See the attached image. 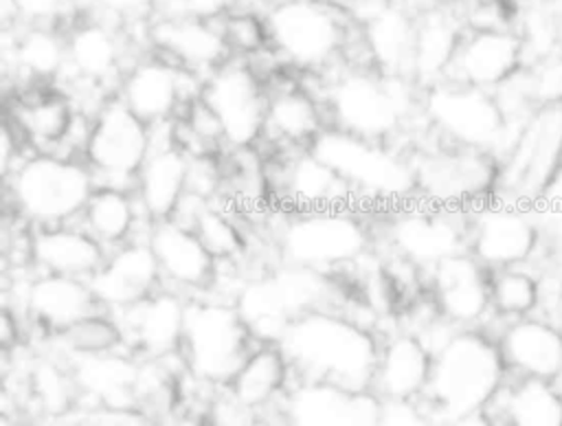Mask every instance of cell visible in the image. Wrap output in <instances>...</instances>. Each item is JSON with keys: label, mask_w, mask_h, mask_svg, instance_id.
<instances>
[{"label": "cell", "mask_w": 562, "mask_h": 426, "mask_svg": "<svg viewBox=\"0 0 562 426\" xmlns=\"http://www.w3.org/2000/svg\"><path fill=\"white\" fill-rule=\"evenodd\" d=\"M29 391L37 408L50 417L66 415L79 397L68 362L55 358H40L29 371Z\"/></svg>", "instance_id": "7bdbcfd3"}, {"label": "cell", "mask_w": 562, "mask_h": 426, "mask_svg": "<svg viewBox=\"0 0 562 426\" xmlns=\"http://www.w3.org/2000/svg\"><path fill=\"white\" fill-rule=\"evenodd\" d=\"M263 0H224L226 9H257L255 4Z\"/></svg>", "instance_id": "6f0895ef"}, {"label": "cell", "mask_w": 562, "mask_h": 426, "mask_svg": "<svg viewBox=\"0 0 562 426\" xmlns=\"http://www.w3.org/2000/svg\"><path fill=\"white\" fill-rule=\"evenodd\" d=\"M66 362L75 378L79 397L88 400L90 406L138 408L145 360L130 349L72 354Z\"/></svg>", "instance_id": "4316f807"}, {"label": "cell", "mask_w": 562, "mask_h": 426, "mask_svg": "<svg viewBox=\"0 0 562 426\" xmlns=\"http://www.w3.org/2000/svg\"><path fill=\"white\" fill-rule=\"evenodd\" d=\"M536 105H562V48L527 64Z\"/></svg>", "instance_id": "7dc6e473"}, {"label": "cell", "mask_w": 562, "mask_h": 426, "mask_svg": "<svg viewBox=\"0 0 562 426\" xmlns=\"http://www.w3.org/2000/svg\"><path fill=\"white\" fill-rule=\"evenodd\" d=\"M140 220H149L134 189L97 184L79 215V224L108 250L136 239ZM151 222V220H149Z\"/></svg>", "instance_id": "f35d334b"}, {"label": "cell", "mask_w": 562, "mask_h": 426, "mask_svg": "<svg viewBox=\"0 0 562 426\" xmlns=\"http://www.w3.org/2000/svg\"><path fill=\"white\" fill-rule=\"evenodd\" d=\"M310 149L351 187L353 195L389 206L415 198L413 154L395 143L362 138L327 125Z\"/></svg>", "instance_id": "52a82bcc"}, {"label": "cell", "mask_w": 562, "mask_h": 426, "mask_svg": "<svg viewBox=\"0 0 562 426\" xmlns=\"http://www.w3.org/2000/svg\"><path fill=\"white\" fill-rule=\"evenodd\" d=\"M358 33L369 66L386 75L411 77L417 15L400 0H367ZM413 79V77H411Z\"/></svg>", "instance_id": "83f0119b"}, {"label": "cell", "mask_w": 562, "mask_h": 426, "mask_svg": "<svg viewBox=\"0 0 562 426\" xmlns=\"http://www.w3.org/2000/svg\"><path fill=\"white\" fill-rule=\"evenodd\" d=\"M562 169V105L538 108L501 156L496 198L540 206Z\"/></svg>", "instance_id": "7c38bea8"}, {"label": "cell", "mask_w": 562, "mask_h": 426, "mask_svg": "<svg viewBox=\"0 0 562 426\" xmlns=\"http://www.w3.org/2000/svg\"><path fill=\"white\" fill-rule=\"evenodd\" d=\"M525 66L527 53L516 29L468 31L448 79L494 92Z\"/></svg>", "instance_id": "f1b7e54d"}, {"label": "cell", "mask_w": 562, "mask_h": 426, "mask_svg": "<svg viewBox=\"0 0 562 426\" xmlns=\"http://www.w3.org/2000/svg\"><path fill=\"white\" fill-rule=\"evenodd\" d=\"M22 307L44 332L59 336L99 307L92 288L86 279L37 272L22 292Z\"/></svg>", "instance_id": "836d02e7"}, {"label": "cell", "mask_w": 562, "mask_h": 426, "mask_svg": "<svg viewBox=\"0 0 562 426\" xmlns=\"http://www.w3.org/2000/svg\"><path fill=\"white\" fill-rule=\"evenodd\" d=\"M465 33L454 4L417 15L411 77L422 90L448 79Z\"/></svg>", "instance_id": "e575fe53"}, {"label": "cell", "mask_w": 562, "mask_h": 426, "mask_svg": "<svg viewBox=\"0 0 562 426\" xmlns=\"http://www.w3.org/2000/svg\"><path fill=\"white\" fill-rule=\"evenodd\" d=\"M492 312L498 321L540 314L544 301V274L538 266H512L490 272Z\"/></svg>", "instance_id": "60d3db41"}, {"label": "cell", "mask_w": 562, "mask_h": 426, "mask_svg": "<svg viewBox=\"0 0 562 426\" xmlns=\"http://www.w3.org/2000/svg\"><path fill=\"white\" fill-rule=\"evenodd\" d=\"M147 40L154 53L202 77L233 57L217 15H156V20L147 22Z\"/></svg>", "instance_id": "cb8c5ba5"}, {"label": "cell", "mask_w": 562, "mask_h": 426, "mask_svg": "<svg viewBox=\"0 0 562 426\" xmlns=\"http://www.w3.org/2000/svg\"><path fill=\"white\" fill-rule=\"evenodd\" d=\"M204 77L154 53L125 70L116 97L149 127L178 119L202 94Z\"/></svg>", "instance_id": "e0dca14e"}, {"label": "cell", "mask_w": 562, "mask_h": 426, "mask_svg": "<svg viewBox=\"0 0 562 426\" xmlns=\"http://www.w3.org/2000/svg\"><path fill=\"white\" fill-rule=\"evenodd\" d=\"M101 310L116 314L162 288V274L147 239L108 250L103 266L88 279Z\"/></svg>", "instance_id": "484cf974"}, {"label": "cell", "mask_w": 562, "mask_h": 426, "mask_svg": "<svg viewBox=\"0 0 562 426\" xmlns=\"http://www.w3.org/2000/svg\"><path fill=\"white\" fill-rule=\"evenodd\" d=\"M187 307V294L173 288H160L143 301L116 312L114 316L125 334V349L143 360H169L180 356Z\"/></svg>", "instance_id": "44dd1931"}, {"label": "cell", "mask_w": 562, "mask_h": 426, "mask_svg": "<svg viewBox=\"0 0 562 426\" xmlns=\"http://www.w3.org/2000/svg\"><path fill=\"white\" fill-rule=\"evenodd\" d=\"M277 406L283 426H378L384 411L371 389L296 378Z\"/></svg>", "instance_id": "ac0fdd59"}, {"label": "cell", "mask_w": 562, "mask_h": 426, "mask_svg": "<svg viewBox=\"0 0 562 426\" xmlns=\"http://www.w3.org/2000/svg\"><path fill=\"white\" fill-rule=\"evenodd\" d=\"M292 367L277 343H259L226 389L252 413L277 406L292 382Z\"/></svg>", "instance_id": "8d00e7d4"}, {"label": "cell", "mask_w": 562, "mask_h": 426, "mask_svg": "<svg viewBox=\"0 0 562 426\" xmlns=\"http://www.w3.org/2000/svg\"><path fill=\"white\" fill-rule=\"evenodd\" d=\"M130 37L123 24L105 18L86 15L77 18L66 29L68 70L72 86L79 90H103L119 83L130 68L125 64Z\"/></svg>", "instance_id": "d6986e66"}, {"label": "cell", "mask_w": 562, "mask_h": 426, "mask_svg": "<svg viewBox=\"0 0 562 426\" xmlns=\"http://www.w3.org/2000/svg\"><path fill=\"white\" fill-rule=\"evenodd\" d=\"M386 242L395 257L428 274L441 261L468 253V211L404 202L386 222Z\"/></svg>", "instance_id": "2e32d148"}, {"label": "cell", "mask_w": 562, "mask_h": 426, "mask_svg": "<svg viewBox=\"0 0 562 426\" xmlns=\"http://www.w3.org/2000/svg\"><path fill=\"white\" fill-rule=\"evenodd\" d=\"M169 426H209V422H206V417H200V415H193V413H184V415L173 417Z\"/></svg>", "instance_id": "9f6ffc18"}, {"label": "cell", "mask_w": 562, "mask_h": 426, "mask_svg": "<svg viewBox=\"0 0 562 426\" xmlns=\"http://www.w3.org/2000/svg\"><path fill=\"white\" fill-rule=\"evenodd\" d=\"M101 246L79 222L57 226H31L29 261L48 274L90 279L105 261Z\"/></svg>", "instance_id": "d6a6232c"}, {"label": "cell", "mask_w": 562, "mask_h": 426, "mask_svg": "<svg viewBox=\"0 0 562 426\" xmlns=\"http://www.w3.org/2000/svg\"><path fill=\"white\" fill-rule=\"evenodd\" d=\"M268 48L294 72L327 75L347 61L351 20L329 0H270L261 11Z\"/></svg>", "instance_id": "277c9868"}, {"label": "cell", "mask_w": 562, "mask_h": 426, "mask_svg": "<svg viewBox=\"0 0 562 426\" xmlns=\"http://www.w3.org/2000/svg\"><path fill=\"white\" fill-rule=\"evenodd\" d=\"M151 143L154 127L140 121L119 97H112L90 119L81 158L92 169L97 184L134 189Z\"/></svg>", "instance_id": "9a60e30c"}, {"label": "cell", "mask_w": 562, "mask_h": 426, "mask_svg": "<svg viewBox=\"0 0 562 426\" xmlns=\"http://www.w3.org/2000/svg\"><path fill=\"white\" fill-rule=\"evenodd\" d=\"M547 231L538 206L492 198L468 209V253L490 272L536 266L547 257Z\"/></svg>", "instance_id": "4fadbf2b"}, {"label": "cell", "mask_w": 562, "mask_h": 426, "mask_svg": "<svg viewBox=\"0 0 562 426\" xmlns=\"http://www.w3.org/2000/svg\"><path fill=\"white\" fill-rule=\"evenodd\" d=\"M432 347L415 332L400 329L380 340L371 391L382 402H419L432 373Z\"/></svg>", "instance_id": "f546056e"}, {"label": "cell", "mask_w": 562, "mask_h": 426, "mask_svg": "<svg viewBox=\"0 0 562 426\" xmlns=\"http://www.w3.org/2000/svg\"><path fill=\"white\" fill-rule=\"evenodd\" d=\"M487 411L498 426H562V384L509 378Z\"/></svg>", "instance_id": "74e56055"}, {"label": "cell", "mask_w": 562, "mask_h": 426, "mask_svg": "<svg viewBox=\"0 0 562 426\" xmlns=\"http://www.w3.org/2000/svg\"><path fill=\"white\" fill-rule=\"evenodd\" d=\"M7 57L35 86H50L68 70L66 31L57 26H13Z\"/></svg>", "instance_id": "ab89813d"}, {"label": "cell", "mask_w": 562, "mask_h": 426, "mask_svg": "<svg viewBox=\"0 0 562 426\" xmlns=\"http://www.w3.org/2000/svg\"><path fill=\"white\" fill-rule=\"evenodd\" d=\"M81 0H2V15L13 26L68 29L77 20Z\"/></svg>", "instance_id": "bcb514c9"}, {"label": "cell", "mask_w": 562, "mask_h": 426, "mask_svg": "<svg viewBox=\"0 0 562 426\" xmlns=\"http://www.w3.org/2000/svg\"><path fill=\"white\" fill-rule=\"evenodd\" d=\"M327 125L395 143L422 116V88L406 75H386L364 64H342L318 92Z\"/></svg>", "instance_id": "7a4b0ae2"}, {"label": "cell", "mask_w": 562, "mask_h": 426, "mask_svg": "<svg viewBox=\"0 0 562 426\" xmlns=\"http://www.w3.org/2000/svg\"><path fill=\"white\" fill-rule=\"evenodd\" d=\"M217 22L233 57L250 59L268 48V29L259 9H226Z\"/></svg>", "instance_id": "f6af8a7d"}, {"label": "cell", "mask_w": 562, "mask_h": 426, "mask_svg": "<svg viewBox=\"0 0 562 426\" xmlns=\"http://www.w3.org/2000/svg\"><path fill=\"white\" fill-rule=\"evenodd\" d=\"M277 345L296 380L371 389L380 338L360 318L338 310H314L294 318Z\"/></svg>", "instance_id": "6da1fadb"}, {"label": "cell", "mask_w": 562, "mask_h": 426, "mask_svg": "<svg viewBox=\"0 0 562 426\" xmlns=\"http://www.w3.org/2000/svg\"><path fill=\"white\" fill-rule=\"evenodd\" d=\"M378 426H441L422 402H384Z\"/></svg>", "instance_id": "f907efd6"}, {"label": "cell", "mask_w": 562, "mask_h": 426, "mask_svg": "<svg viewBox=\"0 0 562 426\" xmlns=\"http://www.w3.org/2000/svg\"><path fill=\"white\" fill-rule=\"evenodd\" d=\"M428 294L439 316L457 329L487 327L494 316L490 270L470 253L454 255L428 274Z\"/></svg>", "instance_id": "ffe728a7"}, {"label": "cell", "mask_w": 562, "mask_h": 426, "mask_svg": "<svg viewBox=\"0 0 562 426\" xmlns=\"http://www.w3.org/2000/svg\"><path fill=\"white\" fill-rule=\"evenodd\" d=\"M336 281L329 272L281 261L239 283L233 303L259 343H279L283 329L314 310H334Z\"/></svg>", "instance_id": "8992f818"}, {"label": "cell", "mask_w": 562, "mask_h": 426, "mask_svg": "<svg viewBox=\"0 0 562 426\" xmlns=\"http://www.w3.org/2000/svg\"><path fill=\"white\" fill-rule=\"evenodd\" d=\"M68 356L72 354H103L125 347V334L119 318L105 310L81 318L70 329L57 336Z\"/></svg>", "instance_id": "ee69618b"}, {"label": "cell", "mask_w": 562, "mask_h": 426, "mask_svg": "<svg viewBox=\"0 0 562 426\" xmlns=\"http://www.w3.org/2000/svg\"><path fill=\"white\" fill-rule=\"evenodd\" d=\"M257 345L259 340L231 299L189 296L180 358L193 380L226 386Z\"/></svg>", "instance_id": "ba28073f"}, {"label": "cell", "mask_w": 562, "mask_h": 426, "mask_svg": "<svg viewBox=\"0 0 562 426\" xmlns=\"http://www.w3.org/2000/svg\"><path fill=\"white\" fill-rule=\"evenodd\" d=\"M248 426H274V424H270V422H268L263 415H257V417H255V419H252Z\"/></svg>", "instance_id": "680465c9"}, {"label": "cell", "mask_w": 562, "mask_h": 426, "mask_svg": "<svg viewBox=\"0 0 562 426\" xmlns=\"http://www.w3.org/2000/svg\"><path fill=\"white\" fill-rule=\"evenodd\" d=\"M97 18L112 20L116 24L147 20L156 13L158 0H81Z\"/></svg>", "instance_id": "681fc988"}, {"label": "cell", "mask_w": 562, "mask_h": 426, "mask_svg": "<svg viewBox=\"0 0 562 426\" xmlns=\"http://www.w3.org/2000/svg\"><path fill=\"white\" fill-rule=\"evenodd\" d=\"M406 9H411L415 15H422V13H428V11H435V9H443V7H450L454 4L457 0H400Z\"/></svg>", "instance_id": "db71d44e"}, {"label": "cell", "mask_w": 562, "mask_h": 426, "mask_svg": "<svg viewBox=\"0 0 562 426\" xmlns=\"http://www.w3.org/2000/svg\"><path fill=\"white\" fill-rule=\"evenodd\" d=\"M540 206L551 209V211H562V169L555 176V180H553V184H551V189H549V193H547V198Z\"/></svg>", "instance_id": "11a10c76"}, {"label": "cell", "mask_w": 562, "mask_h": 426, "mask_svg": "<svg viewBox=\"0 0 562 426\" xmlns=\"http://www.w3.org/2000/svg\"><path fill=\"white\" fill-rule=\"evenodd\" d=\"M432 354L430 382L419 402L441 426L487 411L509 380L498 343L483 327L450 332Z\"/></svg>", "instance_id": "3957f363"}, {"label": "cell", "mask_w": 562, "mask_h": 426, "mask_svg": "<svg viewBox=\"0 0 562 426\" xmlns=\"http://www.w3.org/2000/svg\"><path fill=\"white\" fill-rule=\"evenodd\" d=\"M415 195L422 202L468 211L496 195L501 158L468 147L435 143L413 152Z\"/></svg>", "instance_id": "8fae6325"}, {"label": "cell", "mask_w": 562, "mask_h": 426, "mask_svg": "<svg viewBox=\"0 0 562 426\" xmlns=\"http://www.w3.org/2000/svg\"><path fill=\"white\" fill-rule=\"evenodd\" d=\"M509 378L562 384V329L544 314L501 321L492 334Z\"/></svg>", "instance_id": "7402d4cb"}, {"label": "cell", "mask_w": 562, "mask_h": 426, "mask_svg": "<svg viewBox=\"0 0 562 426\" xmlns=\"http://www.w3.org/2000/svg\"><path fill=\"white\" fill-rule=\"evenodd\" d=\"M162 281L178 292H189L191 296L211 290L217 277V259L202 244L198 233L173 220H158L147 226L145 235Z\"/></svg>", "instance_id": "603a6c76"}, {"label": "cell", "mask_w": 562, "mask_h": 426, "mask_svg": "<svg viewBox=\"0 0 562 426\" xmlns=\"http://www.w3.org/2000/svg\"><path fill=\"white\" fill-rule=\"evenodd\" d=\"M11 204L29 226H57L79 220L97 180L81 156L35 152L7 173Z\"/></svg>", "instance_id": "5b68a950"}, {"label": "cell", "mask_w": 562, "mask_h": 426, "mask_svg": "<svg viewBox=\"0 0 562 426\" xmlns=\"http://www.w3.org/2000/svg\"><path fill=\"white\" fill-rule=\"evenodd\" d=\"M540 314L549 316L562 329V277L553 272L549 277L544 274V301Z\"/></svg>", "instance_id": "816d5d0a"}, {"label": "cell", "mask_w": 562, "mask_h": 426, "mask_svg": "<svg viewBox=\"0 0 562 426\" xmlns=\"http://www.w3.org/2000/svg\"><path fill=\"white\" fill-rule=\"evenodd\" d=\"M72 426H162L156 417L140 408H108L88 406Z\"/></svg>", "instance_id": "c3c4849f"}, {"label": "cell", "mask_w": 562, "mask_h": 426, "mask_svg": "<svg viewBox=\"0 0 562 426\" xmlns=\"http://www.w3.org/2000/svg\"><path fill=\"white\" fill-rule=\"evenodd\" d=\"M558 11H560V31H562V0H558Z\"/></svg>", "instance_id": "91938a15"}, {"label": "cell", "mask_w": 562, "mask_h": 426, "mask_svg": "<svg viewBox=\"0 0 562 426\" xmlns=\"http://www.w3.org/2000/svg\"><path fill=\"white\" fill-rule=\"evenodd\" d=\"M191 162L193 156L176 141L173 125H165L160 143L154 134L151 149L134 180V193L151 222L176 215L189 191Z\"/></svg>", "instance_id": "d4e9b609"}, {"label": "cell", "mask_w": 562, "mask_h": 426, "mask_svg": "<svg viewBox=\"0 0 562 426\" xmlns=\"http://www.w3.org/2000/svg\"><path fill=\"white\" fill-rule=\"evenodd\" d=\"M281 261L334 272L362 259L371 248V231L351 206L292 211L279 226Z\"/></svg>", "instance_id": "30bf717a"}, {"label": "cell", "mask_w": 562, "mask_h": 426, "mask_svg": "<svg viewBox=\"0 0 562 426\" xmlns=\"http://www.w3.org/2000/svg\"><path fill=\"white\" fill-rule=\"evenodd\" d=\"M277 195L292 211L351 206V187L312 149L283 154L274 176Z\"/></svg>", "instance_id": "4dcf8cb0"}, {"label": "cell", "mask_w": 562, "mask_h": 426, "mask_svg": "<svg viewBox=\"0 0 562 426\" xmlns=\"http://www.w3.org/2000/svg\"><path fill=\"white\" fill-rule=\"evenodd\" d=\"M187 209L189 213L176 215L173 220L191 226L217 261H233L244 255L246 237L226 211L213 206L211 200L200 198L195 193H187L178 206V211Z\"/></svg>", "instance_id": "b9f144b4"}, {"label": "cell", "mask_w": 562, "mask_h": 426, "mask_svg": "<svg viewBox=\"0 0 562 426\" xmlns=\"http://www.w3.org/2000/svg\"><path fill=\"white\" fill-rule=\"evenodd\" d=\"M443 426H498V424H496V419L492 417L490 411H476V413L454 417Z\"/></svg>", "instance_id": "f5cc1de1"}, {"label": "cell", "mask_w": 562, "mask_h": 426, "mask_svg": "<svg viewBox=\"0 0 562 426\" xmlns=\"http://www.w3.org/2000/svg\"><path fill=\"white\" fill-rule=\"evenodd\" d=\"M422 119L439 143L503 156L514 127L494 92L454 79L422 90Z\"/></svg>", "instance_id": "9c48e42d"}, {"label": "cell", "mask_w": 562, "mask_h": 426, "mask_svg": "<svg viewBox=\"0 0 562 426\" xmlns=\"http://www.w3.org/2000/svg\"><path fill=\"white\" fill-rule=\"evenodd\" d=\"M35 152H53L68 141L77 125V110L68 92L35 86L33 92L15 99L9 119Z\"/></svg>", "instance_id": "d590c367"}, {"label": "cell", "mask_w": 562, "mask_h": 426, "mask_svg": "<svg viewBox=\"0 0 562 426\" xmlns=\"http://www.w3.org/2000/svg\"><path fill=\"white\" fill-rule=\"evenodd\" d=\"M200 101L215 114L224 145L252 149L263 141L268 81L244 57H231L204 77Z\"/></svg>", "instance_id": "5bb4252c"}, {"label": "cell", "mask_w": 562, "mask_h": 426, "mask_svg": "<svg viewBox=\"0 0 562 426\" xmlns=\"http://www.w3.org/2000/svg\"><path fill=\"white\" fill-rule=\"evenodd\" d=\"M327 127V114L321 97L296 79L277 75L268 81V116L263 138L285 152L310 149L314 138Z\"/></svg>", "instance_id": "1f68e13d"}]
</instances>
